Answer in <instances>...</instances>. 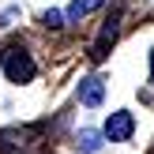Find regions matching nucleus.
I'll use <instances>...</instances> for the list:
<instances>
[{"instance_id":"obj_6","label":"nucleus","mask_w":154,"mask_h":154,"mask_svg":"<svg viewBox=\"0 0 154 154\" xmlns=\"http://www.w3.org/2000/svg\"><path fill=\"white\" fill-rule=\"evenodd\" d=\"M102 139H105V135H102V132H90V128H83V132H79V147L87 150V154H94L98 147H102Z\"/></svg>"},{"instance_id":"obj_2","label":"nucleus","mask_w":154,"mask_h":154,"mask_svg":"<svg viewBox=\"0 0 154 154\" xmlns=\"http://www.w3.org/2000/svg\"><path fill=\"white\" fill-rule=\"evenodd\" d=\"M132 132H135V117L128 109H117V113H109V120H105V139L109 143H124V139H132Z\"/></svg>"},{"instance_id":"obj_3","label":"nucleus","mask_w":154,"mask_h":154,"mask_svg":"<svg viewBox=\"0 0 154 154\" xmlns=\"http://www.w3.org/2000/svg\"><path fill=\"white\" fill-rule=\"evenodd\" d=\"M102 98H105V83L102 79H83L79 83V102L83 105H102Z\"/></svg>"},{"instance_id":"obj_5","label":"nucleus","mask_w":154,"mask_h":154,"mask_svg":"<svg viewBox=\"0 0 154 154\" xmlns=\"http://www.w3.org/2000/svg\"><path fill=\"white\" fill-rule=\"evenodd\" d=\"M113 38H117V23H105V26H102V34H98V42H94V60H102L105 53H109Z\"/></svg>"},{"instance_id":"obj_4","label":"nucleus","mask_w":154,"mask_h":154,"mask_svg":"<svg viewBox=\"0 0 154 154\" xmlns=\"http://www.w3.org/2000/svg\"><path fill=\"white\" fill-rule=\"evenodd\" d=\"M102 4H105V0H72V4H68V19L79 23V19H87L90 11H98Z\"/></svg>"},{"instance_id":"obj_7","label":"nucleus","mask_w":154,"mask_h":154,"mask_svg":"<svg viewBox=\"0 0 154 154\" xmlns=\"http://www.w3.org/2000/svg\"><path fill=\"white\" fill-rule=\"evenodd\" d=\"M45 26H53V30L64 26V15H60V11H45Z\"/></svg>"},{"instance_id":"obj_1","label":"nucleus","mask_w":154,"mask_h":154,"mask_svg":"<svg viewBox=\"0 0 154 154\" xmlns=\"http://www.w3.org/2000/svg\"><path fill=\"white\" fill-rule=\"evenodd\" d=\"M0 64H4V72H8V79L11 83H30L34 79V60H30V53L26 49H19V45H8L4 53H0Z\"/></svg>"},{"instance_id":"obj_8","label":"nucleus","mask_w":154,"mask_h":154,"mask_svg":"<svg viewBox=\"0 0 154 154\" xmlns=\"http://www.w3.org/2000/svg\"><path fill=\"white\" fill-rule=\"evenodd\" d=\"M150 75H154V53H150Z\"/></svg>"}]
</instances>
